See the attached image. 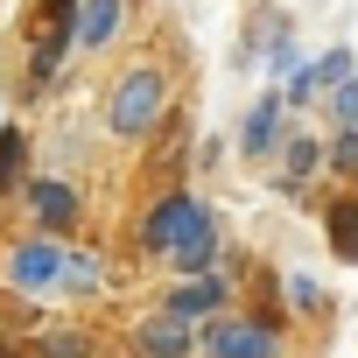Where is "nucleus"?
Here are the masks:
<instances>
[{
  "mask_svg": "<svg viewBox=\"0 0 358 358\" xmlns=\"http://www.w3.org/2000/svg\"><path fill=\"white\" fill-rule=\"evenodd\" d=\"M169 71L162 64H127L113 85H106V127L120 141H148L162 120H169Z\"/></svg>",
  "mask_w": 358,
  "mask_h": 358,
  "instance_id": "nucleus-1",
  "label": "nucleus"
},
{
  "mask_svg": "<svg viewBox=\"0 0 358 358\" xmlns=\"http://www.w3.org/2000/svg\"><path fill=\"white\" fill-rule=\"evenodd\" d=\"M197 358H281V330L260 316H204L197 323Z\"/></svg>",
  "mask_w": 358,
  "mask_h": 358,
  "instance_id": "nucleus-2",
  "label": "nucleus"
},
{
  "mask_svg": "<svg viewBox=\"0 0 358 358\" xmlns=\"http://www.w3.org/2000/svg\"><path fill=\"white\" fill-rule=\"evenodd\" d=\"M0 281H8L15 295H50L64 281V239H43V232L15 239L8 253H0Z\"/></svg>",
  "mask_w": 358,
  "mask_h": 358,
  "instance_id": "nucleus-3",
  "label": "nucleus"
},
{
  "mask_svg": "<svg viewBox=\"0 0 358 358\" xmlns=\"http://www.w3.org/2000/svg\"><path fill=\"white\" fill-rule=\"evenodd\" d=\"M22 204H29V218H36L43 239H71L78 218H85V197L71 190V176H29V183H22Z\"/></svg>",
  "mask_w": 358,
  "mask_h": 358,
  "instance_id": "nucleus-4",
  "label": "nucleus"
},
{
  "mask_svg": "<svg viewBox=\"0 0 358 358\" xmlns=\"http://www.w3.org/2000/svg\"><path fill=\"white\" fill-rule=\"evenodd\" d=\"M218 246H225V232H218L211 204H197V211L183 218V232H176V246L162 253V267H169L176 281H190V274H211V267H218Z\"/></svg>",
  "mask_w": 358,
  "mask_h": 358,
  "instance_id": "nucleus-5",
  "label": "nucleus"
},
{
  "mask_svg": "<svg viewBox=\"0 0 358 358\" xmlns=\"http://www.w3.org/2000/svg\"><path fill=\"white\" fill-rule=\"evenodd\" d=\"M127 344H134V358H197V323L155 309V316H141L127 330Z\"/></svg>",
  "mask_w": 358,
  "mask_h": 358,
  "instance_id": "nucleus-6",
  "label": "nucleus"
},
{
  "mask_svg": "<svg viewBox=\"0 0 358 358\" xmlns=\"http://www.w3.org/2000/svg\"><path fill=\"white\" fill-rule=\"evenodd\" d=\"M288 127H295V113H288V99H281V92H267V99H253V106H246V120H239V155H246V162H260V155H274Z\"/></svg>",
  "mask_w": 358,
  "mask_h": 358,
  "instance_id": "nucleus-7",
  "label": "nucleus"
},
{
  "mask_svg": "<svg viewBox=\"0 0 358 358\" xmlns=\"http://www.w3.org/2000/svg\"><path fill=\"white\" fill-rule=\"evenodd\" d=\"M225 288H232V274H190V281H176L169 295H162V309L169 316H183V323H204V316H218L225 309Z\"/></svg>",
  "mask_w": 358,
  "mask_h": 358,
  "instance_id": "nucleus-8",
  "label": "nucleus"
},
{
  "mask_svg": "<svg viewBox=\"0 0 358 358\" xmlns=\"http://www.w3.org/2000/svg\"><path fill=\"white\" fill-rule=\"evenodd\" d=\"M127 22V0H78L71 8V50H113Z\"/></svg>",
  "mask_w": 358,
  "mask_h": 358,
  "instance_id": "nucleus-9",
  "label": "nucleus"
},
{
  "mask_svg": "<svg viewBox=\"0 0 358 358\" xmlns=\"http://www.w3.org/2000/svg\"><path fill=\"white\" fill-rule=\"evenodd\" d=\"M190 211H197V197H190V190H169V197H155V211L141 218V246L162 260V253L176 246V232H183V218H190Z\"/></svg>",
  "mask_w": 358,
  "mask_h": 358,
  "instance_id": "nucleus-10",
  "label": "nucleus"
},
{
  "mask_svg": "<svg viewBox=\"0 0 358 358\" xmlns=\"http://www.w3.org/2000/svg\"><path fill=\"white\" fill-rule=\"evenodd\" d=\"M274 155H281V183H295V190L323 176V141H316V134H302V127H288Z\"/></svg>",
  "mask_w": 358,
  "mask_h": 358,
  "instance_id": "nucleus-11",
  "label": "nucleus"
},
{
  "mask_svg": "<svg viewBox=\"0 0 358 358\" xmlns=\"http://www.w3.org/2000/svg\"><path fill=\"white\" fill-rule=\"evenodd\" d=\"M323 239H330V253H337L344 267L358 260V197H351V190L323 204Z\"/></svg>",
  "mask_w": 358,
  "mask_h": 358,
  "instance_id": "nucleus-12",
  "label": "nucleus"
},
{
  "mask_svg": "<svg viewBox=\"0 0 358 358\" xmlns=\"http://www.w3.org/2000/svg\"><path fill=\"white\" fill-rule=\"evenodd\" d=\"M29 183V127H0V197Z\"/></svg>",
  "mask_w": 358,
  "mask_h": 358,
  "instance_id": "nucleus-13",
  "label": "nucleus"
},
{
  "mask_svg": "<svg viewBox=\"0 0 358 358\" xmlns=\"http://www.w3.org/2000/svg\"><path fill=\"white\" fill-rule=\"evenodd\" d=\"M64 295H99L106 288V267L92 260V253H78V246H64V281H57Z\"/></svg>",
  "mask_w": 358,
  "mask_h": 358,
  "instance_id": "nucleus-14",
  "label": "nucleus"
},
{
  "mask_svg": "<svg viewBox=\"0 0 358 358\" xmlns=\"http://www.w3.org/2000/svg\"><path fill=\"white\" fill-rule=\"evenodd\" d=\"M29 358H92V337H85V330H71V323H57V330H36Z\"/></svg>",
  "mask_w": 358,
  "mask_h": 358,
  "instance_id": "nucleus-15",
  "label": "nucleus"
},
{
  "mask_svg": "<svg viewBox=\"0 0 358 358\" xmlns=\"http://www.w3.org/2000/svg\"><path fill=\"white\" fill-rule=\"evenodd\" d=\"M323 113H330L337 127H358V71H344V78L323 92Z\"/></svg>",
  "mask_w": 358,
  "mask_h": 358,
  "instance_id": "nucleus-16",
  "label": "nucleus"
},
{
  "mask_svg": "<svg viewBox=\"0 0 358 358\" xmlns=\"http://www.w3.org/2000/svg\"><path fill=\"white\" fill-rule=\"evenodd\" d=\"M323 169H337L344 183L358 176V127H337V141H323Z\"/></svg>",
  "mask_w": 358,
  "mask_h": 358,
  "instance_id": "nucleus-17",
  "label": "nucleus"
},
{
  "mask_svg": "<svg viewBox=\"0 0 358 358\" xmlns=\"http://www.w3.org/2000/svg\"><path fill=\"white\" fill-rule=\"evenodd\" d=\"M281 302H288V309H302V316H316V309H323V302H330V295H323V288H316V281H309V274H302V267H295V274H288V281H281Z\"/></svg>",
  "mask_w": 358,
  "mask_h": 358,
  "instance_id": "nucleus-18",
  "label": "nucleus"
},
{
  "mask_svg": "<svg viewBox=\"0 0 358 358\" xmlns=\"http://www.w3.org/2000/svg\"><path fill=\"white\" fill-rule=\"evenodd\" d=\"M0 358H29V344H15V337H0Z\"/></svg>",
  "mask_w": 358,
  "mask_h": 358,
  "instance_id": "nucleus-19",
  "label": "nucleus"
}]
</instances>
